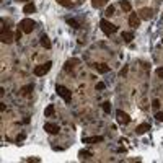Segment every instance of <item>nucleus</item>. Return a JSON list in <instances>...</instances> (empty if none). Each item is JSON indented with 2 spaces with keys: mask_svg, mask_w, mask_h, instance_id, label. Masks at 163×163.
<instances>
[{
  "mask_svg": "<svg viewBox=\"0 0 163 163\" xmlns=\"http://www.w3.org/2000/svg\"><path fill=\"white\" fill-rule=\"evenodd\" d=\"M23 12L26 13V15L34 13L36 12V5H34V3H26V5H25V8H23Z\"/></svg>",
  "mask_w": 163,
  "mask_h": 163,
  "instance_id": "12",
  "label": "nucleus"
},
{
  "mask_svg": "<svg viewBox=\"0 0 163 163\" xmlns=\"http://www.w3.org/2000/svg\"><path fill=\"white\" fill-rule=\"evenodd\" d=\"M51 67H52V62H51V61H47L46 64L36 65V67H34V75H36V77H43V75H46V73L51 70Z\"/></svg>",
  "mask_w": 163,
  "mask_h": 163,
  "instance_id": "4",
  "label": "nucleus"
},
{
  "mask_svg": "<svg viewBox=\"0 0 163 163\" xmlns=\"http://www.w3.org/2000/svg\"><path fill=\"white\" fill-rule=\"evenodd\" d=\"M55 91H57V95L61 96L65 103H70V99H72V91H70L69 88H65L64 85H57V87H55Z\"/></svg>",
  "mask_w": 163,
  "mask_h": 163,
  "instance_id": "2",
  "label": "nucleus"
},
{
  "mask_svg": "<svg viewBox=\"0 0 163 163\" xmlns=\"http://www.w3.org/2000/svg\"><path fill=\"white\" fill-rule=\"evenodd\" d=\"M103 2H105V0H91V5H93L95 8H99V7L103 5Z\"/></svg>",
  "mask_w": 163,
  "mask_h": 163,
  "instance_id": "23",
  "label": "nucleus"
},
{
  "mask_svg": "<svg viewBox=\"0 0 163 163\" xmlns=\"http://www.w3.org/2000/svg\"><path fill=\"white\" fill-rule=\"evenodd\" d=\"M25 137H26V135H25V134H20V135H18V137H16V142H20V140H23V139H25Z\"/></svg>",
  "mask_w": 163,
  "mask_h": 163,
  "instance_id": "31",
  "label": "nucleus"
},
{
  "mask_svg": "<svg viewBox=\"0 0 163 163\" xmlns=\"http://www.w3.org/2000/svg\"><path fill=\"white\" fill-rule=\"evenodd\" d=\"M121 36H122V39H124L126 43H131V41L134 39V33H131V31H124Z\"/></svg>",
  "mask_w": 163,
  "mask_h": 163,
  "instance_id": "15",
  "label": "nucleus"
},
{
  "mask_svg": "<svg viewBox=\"0 0 163 163\" xmlns=\"http://www.w3.org/2000/svg\"><path fill=\"white\" fill-rule=\"evenodd\" d=\"M101 108H103V111H105V113H111V103L105 101V103L101 105Z\"/></svg>",
  "mask_w": 163,
  "mask_h": 163,
  "instance_id": "22",
  "label": "nucleus"
},
{
  "mask_svg": "<svg viewBox=\"0 0 163 163\" xmlns=\"http://www.w3.org/2000/svg\"><path fill=\"white\" fill-rule=\"evenodd\" d=\"M21 29H23V33H33V29H34L36 23L31 20V18H25V20L20 21V25H18Z\"/></svg>",
  "mask_w": 163,
  "mask_h": 163,
  "instance_id": "5",
  "label": "nucleus"
},
{
  "mask_svg": "<svg viewBox=\"0 0 163 163\" xmlns=\"http://www.w3.org/2000/svg\"><path fill=\"white\" fill-rule=\"evenodd\" d=\"M157 75L160 77V79H163V67H160V69H157Z\"/></svg>",
  "mask_w": 163,
  "mask_h": 163,
  "instance_id": "30",
  "label": "nucleus"
},
{
  "mask_svg": "<svg viewBox=\"0 0 163 163\" xmlns=\"http://www.w3.org/2000/svg\"><path fill=\"white\" fill-rule=\"evenodd\" d=\"M44 131H47L49 134H59L61 127H59L57 124H54V122H46V124H44Z\"/></svg>",
  "mask_w": 163,
  "mask_h": 163,
  "instance_id": "7",
  "label": "nucleus"
},
{
  "mask_svg": "<svg viewBox=\"0 0 163 163\" xmlns=\"http://www.w3.org/2000/svg\"><path fill=\"white\" fill-rule=\"evenodd\" d=\"M155 119H157V121H160V122H163V113H162V111H160V113H157V114H155Z\"/></svg>",
  "mask_w": 163,
  "mask_h": 163,
  "instance_id": "27",
  "label": "nucleus"
},
{
  "mask_svg": "<svg viewBox=\"0 0 163 163\" xmlns=\"http://www.w3.org/2000/svg\"><path fill=\"white\" fill-rule=\"evenodd\" d=\"M79 157L82 158V160H88V158L91 157V153H90V152H87V150H82L79 153Z\"/></svg>",
  "mask_w": 163,
  "mask_h": 163,
  "instance_id": "20",
  "label": "nucleus"
},
{
  "mask_svg": "<svg viewBox=\"0 0 163 163\" xmlns=\"http://www.w3.org/2000/svg\"><path fill=\"white\" fill-rule=\"evenodd\" d=\"M21 33H23V29L18 26V29H16V34H15V41H18V43H20V39H21Z\"/></svg>",
  "mask_w": 163,
  "mask_h": 163,
  "instance_id": "24",
  "label": "nucleus"
},
{
  "mask_svg": "<svg viewBox=\"0 0 163 163\" xmlns=\"http://www.w3.org/2000/svg\"><path fill=\"white\" fill-rule=\"evenodd\" d=\"M98 142H103V137H101V135L85 137V139H83V144H98Z\"/></svg>",
  "mask_w": 163,
  "mask_h": 163,
  "instance_id": "10",
  "label": "nucleus"
},
{
  "mask_svg": "<svg viewBox=\"0 0 163 163\" xmlns=\"http://www.w3.org/2000/svg\"><path fill=\"white\" fill-rule=\"evenodd\" d=\"M99 28H101V31L105 33V34H113V33L117 31L116 25H113L108 20H101V21H99Z\"/></svg>",
  "mask_w": 163,
  "mask_h": 163,
  "instance_id": "1",
  "label": "nucleus"
},
{
  "mask_svg": "<svg viewBox=\"0 0 163 163\" xmlns=\"http://www.w3.org/2000/svg\"><path fill=\"white\" fill-rule=\"evenodd\" d=\"M116 117H117V122L119 124H129L131 122V117H129V114L127 113H124V111H121V109H117L116 111Z\"/></svg>",
  "mask_w": 163,
  "mask_h": 163,
  "instance_id": "6",
  "label": "nucleus"
},
{
  "mask_svg": "<svg viewBox=\"0 0 163 163\" xmlns=\"http://www.w3.org/2000/svg\"><path fill=\"white\" fill-rule=\"evenodd\" d=\"M67 23L70 25V26H73V28H75V29H79V28H80V25L77 23L75 20H67Z\"/></svg>",
  "mask_w": 163,
  "mask_h": 163,
  "instance_id": "25",
  "label": "nucleus"
},
{
  "mask_svg": "<svg viewBox=\"0 0 163 163\" xmlns=\"http://www.w3.org/2000/svg\"><path fill=\"white\" fill-rule=\"evenodd\" d=\"M0 41H2L3 44L13 43V34H12V31H10L8 28L5 29V26H3V21H2V28H0Z\"/></svg>",
  "mask_w": 163,
  "mask_h": 163,
  "instance_id": "3",
  "label": "nucleus"
},
{
  "mask_svg": "<svg viewBox=\"0 0 163 163\" xmlns=\"http://www.w3.org/2000/svg\"><path fill=\"white\" fill-rule=\"evenodd\" d=\"M16 2H28V0H16Z\"/></svg>",
  "mask_w": 163,
  "mask_h": 163,
  "instance_id": "32",
  "label": "nucleus"
},
{
  "mask_svg": "<svg viewBox=\"0 0 163 163\" xmlns=\"http://www.w3.org/2000/svg\"><path fill=\"white\" fill-rule=\"evenodd\" d=\"M59 3H61L62 7H67V8H70V7H73V3H72V0H57Z\"/></svg>",
  "mask_w": 163,
  "mask_h": 163,
  "instance_id": "21",
  "label": "nucleus"
},
{
  "mask_svg": "<svg viewBox=\"0 0 163 163\" xmlns=\"http://www.w3.org/2000/svg\"><path fill=\"white\" fill-rule=\"evenodd\" d=\"M152 106H153V108H160V101H158V99H153V101H152Z\"/></svg>",
  "mask_w": 163,
  "mask_h": 163,
  "instance_id": "29",
  "label": "nucleus"
},
{
  "mask_svg": "<svg viewBox=\"0 0 163 163\" xmlns=\"http://www.w3.org/2000/svg\"><path fill=\"white\" fill-rule=\"evenodd\" d=\"M140 16H142L144 20H150V18L153 16V10L152 8H142L140 10Z\"/></svg>",
  "mask_w": 163,
  "mask_h": 163,
  "instance_id": "11",
  "label": "nucleus"
},
{
  "mask_svg": "<svg viewBox=\"0 0 163 163\" xmlns=\"http://www.w3.org/2000/svg\"><path fill=\"white\" fill-rule=\"evenodd\" d=\"M54 111H55V108H54V105H49L46 109H44V116L46 117H51L54 114Z\"/></svg>",
  "mask_w": 163,
  "mask_h": 163,
  "instance_id": "17",
  "label": "nucleus"
},
{
  "mask_svg": "<svg viewBox=\"0 0 163 163\" xmlns=\"http://www.w3.org/2000/svg\"><path fill=\"white\" fill-rule=\"evenodd\" d=\"M73 64H79V61H77V59L69 61L67 64H65V72H72V70H73Z\"/></svg>",
  "mask_w": 163,
  "mask_h": 163,
  "instance_id": "18",
  "label": "nucleus"
},
{
  "mask_svg": "<svg viewBox=\"0 0 163 163\" xmlns=\"http://www.w3.org/2000/svg\"><path fill=\"white\" fill-rule=\"evenodd\" d=\"M33 90H34V85H33V83H29V85H26V87H23V88H21V93H23L25 96H28Z\"/></svg>",
  "mask_w": 163,
  "mask_h": 163,
  "instance_id": "16",
  "label": "nucleus"
},
{
  "mask_svg": "<svg viewBox=\"0 0 163 163\" xmlns=\"http://www.w3.org/2000/svg\"><path fill=\"white\" fill-rule=\"evenodd\" d=\"M106 15H108V16H111V15H114V7H113V5L106 8Z\"/></svg>",
  "mask_w": 163,
  "mask_h": 163,
  "instance_id": "26",
  "label": "nucleus"
},
{
  "mask_svg": "<svg viewBox=\"0 0 163 163\" xmlns=\"http://www.w3.org/2000/svg\"><path fill=\"white\" fill-rule=\"evenodd\" d=\"M96 90H105V83H103V82L96 83Z\"/></svg>",
  "mask_w": 163,
  "mask_h": 163,
  "instance_id": "28",
  "label": "nucleus"
},
{
  "mask_svg": "<svg viewBox=\"0 0 163 163\" xmlns=\"http://www.w3.org/2000/svg\"><path fill=\"white\" fill-rule=\"evenodd\" d=\"M95 69L98 70L99 73H106V72H109V65H106V64H96V65H95Z\"/></svg>",
  "mask_w": 163,
  "mask_h": 163,
  "instance_id": "13",
  "label": "nucleus"
},
{
  "mask_svg": "<svg viewBox=\"0 0 163 163\" xmlns=\"http://www.w3.org/2000/svg\"><path fill=\"white\" fill-rule=\"evenodd\" d=\"M129 25H131L132 28H137L140 25V18H139V15L137 13H131L129 15Z\"/></svg>",
  "mask_w": 163,
  "mask_h": 163,
  "instance_id": "9",
  "label": "nucleus"
},
{
  "mask_svg": "<svg viewBox=\"0 0 163 163\" xmlns=\"http://www.w3.org/2000/svg\"><path fill=\"white\" fill-rule=\"evenodd\" d=\"M41 46L46 47V49H49V47H51V41H49V38H47V34L41 36Z\"/></svg>",
  "mask_w": 163,
  "mask_h": 163,
  "instance_id": "14",
  "label": "nucleus"
},
{
  "mask_svg": "<svg viewBox=\"0 0 163 163\" xmlns=\"http://www.w3.org/2000/svg\"><path fill=\"white\" fill-rule=\"evenodd\" d=\"M121 8L124 10V12H131V3H129L127 0H122L121 2Z\"/></svg>",
  "mask_w": 163,
  "mask_h": 163,
  "instance_id": "19",
  "label": "nucleus"
},
{
  "mask_svg": "<svg viewBox=\"0 0 163 163\" xmlns=\"http://www.w3.org/2000/svg\"><path fill=\"white\" fill-rule=\"evenodd\" d=\"M147 131H150V124H149V122H142V124L137 126L135 134H137V135H142V134H145Z\"/></svg>",
  "mask_w": 163,
  "mask_h": 163,
  "instance_id": "8",
  "label": "nucleus"
}]
</instances>
